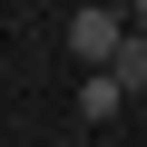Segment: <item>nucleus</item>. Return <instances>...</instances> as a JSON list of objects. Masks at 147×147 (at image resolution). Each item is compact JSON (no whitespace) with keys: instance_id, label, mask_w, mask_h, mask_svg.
I'll use <instances>...</instances> for the list:
<instances>
[{"instance_id":"f257e3e1","label":"nucleus","mask_w":147,"mask_h":147,"mask_svg":"<svg viewBox=\"0 0 147 147\" xmlns=\"http://www.w3.org/2000/svg\"><path fill=\"white\" fill-rule=\"evenodd\" d=\"M127 39H137V30H127V10H108V0H79V10H69V59H79L88 79H98V69H118Z\"/></svg>"},{"instance_id":"f03ea898","label":"nucleus","mask_w":147,"mask_h":147,"mask_svg":"<svg viewBox=\"0 0 147 147\" xmlns=\"http://www.w3.org/2000/svg\"><path fill=\"white\" fill-rule=\"evenodd\" d=\"M118 108H127V88H118V79H108V69H98V79L79 88V118H88V127H108Z\"/></svg>"},{"instance_id":"7ed1b4c3","label":"nucleus","mask_w":147,"mask_h":147,"mask_svg":"<svg viewBox=\"0 0 147 147\" xmlns=\"http://www.w3.org/2000/svg\"><path fill=\"white\" fill-rule=\"evenodd\" d=\"M108 79H118L127 98H147V39H127V49H118V69H108Z\"/></svg>"},{"instance_id":"20e7f679","label":"nucleus","mask_w":147,"mask_h":147,"mask_svg":"<svg viewBox=\"0 0 147 147\" xmlns=\"http://www.w3.org/2000/svg\"><path fill=\"white\" fill-rule=\"evenodd\" d=\"M127 30H137V39H147V0H127Z\"/></svg>"}]
</instances>
